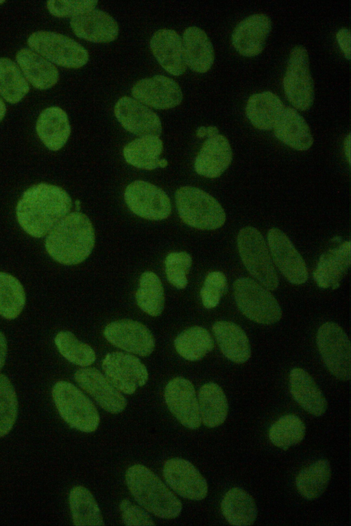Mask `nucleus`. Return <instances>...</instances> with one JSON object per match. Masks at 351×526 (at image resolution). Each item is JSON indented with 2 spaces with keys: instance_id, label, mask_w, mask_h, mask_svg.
Segmentation results:
<instances>
[{
  "instance_id": "4c0bfd02",
  "label": "nucleus",
  "mask_w": 351,
  "mask_h": 526,
  "mask_svg": "<svg viewBox=\"0 0 351 526\" xmlns=\"http://www.w3.org/2000/svg\"><path fill=\"white\" fill-rule=\"evenodd\" d=\"M139 308L151 316H158L164 309L165 294L162 282L152 272H145L140 276L135 294Z\"/></svg>"
},
{
  "instance_id": "6e6552de",
  "label": "nucleus",
  "mask_w": 351,
  "mask_h": 526,
  "mask_svg": "<svg viewBox=\"0 0 351 526\" xmlns=\"http://www.w3.org/2000/svg\"><path fill=\"white\" fill-rule=\"evenodd\" d=\"M27 44L33 51L51 63L65 68L78 69L88 60V53L83 46L58 33L35 32L27 38Z\"/></svg>"
},
{
  "instance_id": "de8ad7c7",
  "label": "nucleus",
  "mask_w": 351,
  "mask_h": 526,
  "mask_svg": "<svg viewBox=\"0 0 351 526\" xmlns=\"http://www.w3.org/2000/svg\"><path fill=\"white\" fill-rule=\"evenodd\" d=\"M119 509L123 523L128 526L155 525L150 515L139 506L128 499H123Z\"/></svg>"
},
{
  "instance_id": "c756f323",
  "label": "nucleus",
  "mask_w": 351,
  "mask_h": 526,
  "mask_svg": "<svg viewBox=\"0 0 351 526\" xmlns=\"http://www.w3.org/2000/svg\"><path fill=\"white\" fill-rule=\"evenodd\" d=\"M285 108L276 94L266 91L252 95L245 110L247 118L255 128L269 130L274 128Z\"/></svg>"
},
{
  "instance_id": "864d4df0",
  "label": "nucleus",
  "mask_w": 351,
  "mask_h": 526,
  "mask_svg": "<svg viewBox=\"0 0 351 526\" xmlns=\"http://www.w3.org/2000/svg\"><path fill=\"white\" fill-rule=\"evenodd\" d=\"M205 136H206V127L200 126L197 130V136H198L199 138H203Z\"/></svg>"
},
{
  "instance_id": "6ab92c4d",
  "label": "nucleus",
  "mask_w": 351,
  "mask_h": 526,
  "mask_svg": "<svg viewBox=\"0 0 351 526\" xmlns=\"http://www.w3.org/2000/svg\"><path fill=\"white\" fill-rule=\"evenodd\" d=\"M74 379L80 387L105 411L119 414L125 408L126 398L97 369L80 368L75 372Z\"/></svg>"
},
{
  "instance_id": "6e6d98bb",
  "label": "nucleus",
  "mask_w": 351,
  "mask_h": 526,
  "mask_svg": "<svg viewBox=\"0 0 351 526\" xmlns=\"http://www.w3.org/2000/svg\"><path fill=\"white\" fill-rule=\"evenodd\" d=\"M75 206H76V209L77 211H79V209L80 208V200H76L75 201Z\"/></svg>"
},
{
  "instance_id": "8fccbe9b",
  "label": "nucleus",
  "mask_w": 351,
  "mask_h": 526,
  "mask_svg": "<svg viewBox=\"0 0 351 526\" xmlns=\"http://www.w3.org/2000/svg\"><path fill=\"white\" fill-rule=\"evenodd\" d=\"M7 355V342L4 335L0 331V370L3 368Z\"/></svg>"
},
{
  "instance_id": "3c124183",
  "label": "nucleus",
  "mask_w": 351,
  "mask_h": 526,
  "mask_svg": "<svg viewBox=\"0 0 351 526\" xmlns=\"http://www.w3.org/2000/svg\"><path fill=\"white\" fill-rule=\"evenodd\" d=\"M344 151L346 156L347 157V159L348 160L349 164L350 163V134H349L344 142Z\"/></svg>"
},
{
  "instance_id": "f257e3e1",
  "label": "nucleus",
  "mask_w": 351,
  "mask_h": 526,
  "mask_svg": "<svg viewBox=\"0 0 351 526\" xmlns=\"http://www.w3.org/2000/svg\"><path fill=\"white\" fill-rule=\"evenodd\" d=\"M69 195L60 187L39 183L27 189L16 207L17 221L28 235H47L71 208Z\"/></svg>"
},
{
  "instance_id": "72a5a7b5",
  "label": "nucleus",
  "mask_w": 351,
  "mask_h": 526,
  "mask_svg": "<svg viewBox=\"0 0 351 526\" xmlns=\"http://www.w3.org/2000/svg\"><path fill=\"white\" fill-rule=\"evenodd\" d=\"M163 144L159 136H144L135 139L123 148L125 161L142 169L152 170L158 167L159 156Z\"/></svg>"
},
{
  "instance_id": "473e14b6",
  "label": "nucleus",
  "mask_w": 351,
  "mask_h": 526,
  "mask_svg": "<svg viewBox=\"0 0 351 526\" xmlns=\"http://www.w3.org/2000/svg\"><path fill=\"white\" fill-rule=\"evenodd\" d=\"M197 400L202 423L209 428H215L225 422L228 403L219 385L213 382L203 385L199 390Z\"/></svg>"
},
{
  "instance_id": "7c9ffc66",
  "label": "nucleus",
  "mask_w": 351,
  "mask_h": 526,
  "mask_svg": "<svg viewBox=\"0 0 351 526\" xmlns=\"http://www.w3.org/2000/svg\"><path fill=\"white\" fill-rule=\"evenodd\" d=\"M213 332L223 355L236 363H243L251 355L249 339L237 324L218 321L213 325Z\"/></svg>"
},
{
  "instance_id": "2eb2a0df",
  "label": "nucleus",
  "mask_w": 351,
  "mask_h": 526,
  "mask_svg": "<svg viewBox=\"0 0 351 526\" xmlns=\"http://www.w3.org/2000/svg\"><path fill=\"white\" fill-rule=\"evenodd\" d=\"M168 409L184 427L196 429L202 424L198 400L193 383L183 377L170 380L165 389Z\"/></svg>"
},
{
  "instance_id": "dca6fc26",
  "label": "nucleus",
  "mask_w": 351,
  "mask_h": 526,
  "mask_svg": "<svg viewBox=\"0 0 351 526\" xmlns=\"http://www.w3.org/2000/svg\"><path fill=\"white\" fill-rule=\"evenodd\" d=\"M267 241L273 261L287 280L295 285L305 283L308 279L305 262L285 233L271 228L267 233Z\"/></svg>"
},
{
  "instance_id": "aec40b11",
  "label": "nucleus",
  "mask_w": 351,
  "mask_h": 526,
  "mask_svg": "<svg viewBox=\"0 0 351 526\" xmlns=\"http://www.w3.org/2000/svg\"><path fill=\"white\" fill-rule=\"evenodd\" d=\"M271 29V20L263 13L250 15L241 21L232 34V43L241 55L252 57L263 49Z\"/></svg>"
},
{
  "instance_id": "f03ea898",
  "label": "nucleus",
  "mask_w": 351,
  "mask_h": 526,
  "mask_svg": "<svg viewBox=\"0 0 351 526\" xmlns=\"http://www.w3.org/2000/svg\"><path fill=\"white\" fill-rule=\"evenodd\" d=\"M95 231L89 218L79 211L66 215L49 233L45 246L49 256L67 265L84 261L95 246Z\"/></svg>"
},
{
  "instance_id": "4be33fe9",
  "label": "nucleus",
  "mask_w": 351,
  "mask_h": 526,
  "mask_svg": "<svg viewBox=\"0 0 351 526\" xmlns=\"http://www.w3.org/2000/svg\"><path fill=\"white\" fill-rule=\"evenodd\" d=\"M232 152L228 139L222 134L207 138L195 160V171L206 178L220 176L229 167Z\"/></svg>"
},
{
  "instance_id": "7ed1b4c3",
  "label": "nucleus",
  "mask_w": 351,
  "mask_h": 526,
  "mask_svg": "<svg viewBox=\"0 0 351 526\" xmlns=\"http://www.w3.org/2000/svg\"><path fill=\"white\" fill-rule=\"evenodd\" d=\"M128 488L135 501L147 512L165 519L178 517L181 501L162 480L142 464H135L125 473Z\"/></svg>"
},
{
  "instance_id": "58836bf2",
  "label": "nucleus",
  "mask_w": 351,
  "mask_h": 526,
  "mask_svg": "<svg viewBox=\"0 0 351 526\" xmlns=\"http://www.w3.org/2000/svg\"><path fill=\"white\" fill-rule=\"evenodd\" d=\"M29 86L18 66L9 58H0V95L8 102H19Z\"/></svg>"
},
{
  "instance_id": "e433bc0d",
  "label": "nucleus",
  "mask_w": 351,
  "mask_h": 526,
  "mask_svg": "<svg viewBox=\"0 0 351 526\" xmlns=\"http://www.w3.org/2000/svg\"><path fill=\"white\" fill-rule=\"evenodd\" d=\"M177 352L184 359L201 360L214 346L210 333L204 327L195 326L181 332L174 340Z\"/></svg>"
},
{
  "instance_id": "9b49d317",
  "label": "nucleus",
  "mask_w": 351,
  "mask_h": 526,
  "mask_svg": "<svg viewBox=\"0 0 351 526\" xmlns=\"http://www.w3.org/2000/svg\"><path fill=\"white\" fill-rule=\"evenodd\" d=\"M124 199L129 209L144 219L162 220L171 212V201L166 193L146 181L135 180L129 184Z\"/></svg>"
},
{
  "instance_id": "4468645a",
  "label": "nucleus",
  "mask_w": 351,
  "mask_h": 526,
  "mask_svg": "<svg viewBox=\"0 0 351 526\" xmlns=\"http://www.w3.org/2000/svg\"><path fill=\"white\" fill-rule=\"evenodd\" d=\"M162 475L169 487L183 498L199 501L207 495L208 484L205 478L186 459L176 457L167 460Z\"/></svg>"
},
{
  "instance_id": "a878e982",
  "label": "nucleus",
  "mask_w": 351,
  "mask_h": 526,
  "mask_svg": "<svg viewBox=\"0 0 351 526\" xmlns=\"http://www.w3.org/2000/svg\"><path fill=\"white\" fill-rule=\"evenodd\" d=\"M184 58L186 67L197 73H205L214 59L213 44L206 33L196 26L186 28L182 34Z\"/></svg>"
},
{
  "instance_id": "37998d69",
  "label": "nucleus",
  "mask_w": 351,
  "mask_h": 526,
  "mask_svg": "<svg viewBox=\"0 0 351 526\" xmlns=\"http://www.w3.org/2000/svg\"><path fill=\"white\" fill-rule=\"evenodd\" d=\"M16 394L9 379L0 374V438L8 434L17 416Z\"/></svg>"
},
{
  "instance_id": "ea45409f",
  "label": "nucleus",
  "mask_w": 351,
  "mask_h": 526,
  "mask_svg": "<svg viewBox=\"0 0 351 526\" xmlns=\"http://www.w3.org/2000/svg\"><path fill=\"white\" fill-rule=\"evenodd\" d=\"M26 300L21 282L12 275L0 272V315L14 320L21 313Z\"/></svg>"
},
{
  "instance_id": "c03bdc74",
  "label": "nucleus",
  "mask_w": 351,
  "mask_h": 526,
  "mask_svg": "<svg viewBox=\"0 0 351 526\" xmlns=\"http://www.w3.org/2000/svg\"><path fill=\"white\" fill-rule=\"evenodd\" d=\"M165 273L168 281L176 288L184 289L187 284V274L192 265V259L186 252H171L165 261Z\"/></svg>"
},
{
  "instance_id": "4d7b16f0",
  "label": "nucleus",
  "mask_w": 351,
  "mask_h": 526,
  "mask_svg": "<svg viewBox=\"0 0 351 526\" xmlns=\"http://www.w3.org/2000/svg\"><path fill=\"white\" fill-rule=\"evenodd\" d=\"M3 2H4V1H0V4H1V3H3Z\"/></svg>"
},
{
  "instance_id": "423d86ee",
  "label": "nucleus",
  "mask_w": 351,
  "mask_h": 526,
  "mask_svg": "<svg viewBox=\"0 0 351 526\" xmlns=\"http://www.w3.org/2000/svg\"><path fill=\"white\" fill-rule=\"evenodd\" d=\"M241 261L249 273L268 290L278 286V278L261 233L254 227L242 228L237 236Z\"/></svg>"
},
{
  "instance_id": "c9c22d12",
  "label": "nucleus",
  "mask_w": 351,
  "mask_h": 526,
  "mask_svg": "<svg viewBox=\"0 0 351 526\" xmlns=\"http://www.w3.org/2000/svg\"><path fill=\"white\" fill-rule=\"evenodd\" d=\"M69 505L74 525H104L98 504L86 488L73 487L69 494Z\"/></svg>"
},
{
  "instance_id": "f3484780",
  "label": "nucleus",
  "mask_w": 351,
  "mask_h": 526,
  "mask_svg": "<svg viewBox=\"0 0 351 526\" xmlns=\"http://www.w3.org/2000/svg\"><path fill=\"white\" fill-rule=\"evenodd\" d=\"M131 91L135 99L158 110L174 108L183 98L180 86L173 80L161 75L138 80Z\"/></svg>"
},
{
  "instance_id": "a19ab883",
  "label": "nucleus",
  "mask_w": 351,
  "mask_h": 526,
  "mask_svg": "<svg viewBox=\"0 0 351 526\" xmlns=\"http://www.w3.org/2000/svg\"><path fill=\"white\" fill-rule=\"evenodd\" d=\"M305 433L306 427L302 420L295 415L287 414L270 427L268 435L274 446L287 450L301 442Z\"/></svg>"
},
{
  "instance_id": "f704fd0d",
  "label": "nucleus",
  "mask_w": 351,
  "mask_h": 526,
  "mask_svg": "<svg viewBox=\"0 0 351 526\" xmlns=\"http://www.w3.org/2000/svg\"><path fill=\"white\" fill-rule=\"evenodd\" d=\"M331 477V467L327 459H321L302 469L295 477V486L302 497L313 500L326 489Z\"/></svg>"
},
{
  "instance_id": "a18cd8bd",
  "label": "nucleus",
  "mask_w": 351,
  "mask_h": 526,
  "mask_svg": "<svg viewBox=\"0 0 351 526\" xmlns=\"http://www.w3.org/2000/svg\"><path fill=\"white\" fill-rule=\"evenodd\" d=\"M227 289V280L222 272L218 271L209 272L200 290L204 307L206 309L217 307Z\"/></svg>"
},
{
  "instance_id": "39448f33",
  "label": "nucleus",
  "mask_w": 351,
  "mask_h": 526,
  "mask_svg": "<svg viewBox=\"0 0 351 526\" xmlns=\"http://www.w3.org/2000/svg\"><path fill=\"white\" fill-rule=\"evenodd\" d=\"M56 408L71 427L85 433L95 431L100 417L93 403L73 384L60 381L51 391Z\"/></svg>"
},
{
  "instance_id": "1a4fd4ad",
  "label": "nucleus",
  "mask_w": 351,
  "mask_h": 526,
  "mask_svg": "<svg viewBox=\"0 0 351 526\" xmlns=\"http://www.w3.org/2000/svg\"><path fill=\"white\" fill-rule=\"evenodd\" d=\"M283 87L287 99L295 108L306 110L312 106L314 84L310 73L308 52L302 45L294 47L290 52Z\"/></svg>"
},
{
  "instance_id": "393cba45",
  "label": "nucleus",
  "mask_w": 351,
  "mask_h": 526,
  "mask_svg": "<svg viewBox=\"0 0 351 526\" xmlns=\"http://www.w3.org/2000/svg\"><path fill=\"white\" fill-rule=\"evenodd\" d=\"M289 381L291 396L304 410L315 416L325 414L328 406L326 399L306 371L300 368H293Z\"/></svg>"
},
{
  "instance_id": "a211bd4d",
  "label": "nucleus",
  "mask_w": 351,
  "mask_h": 526,
  "mask_svg": "<svg viewBox=\"0 0 351 526\" xmlns=\"http://www.w3.org/2000/svg\"><path fill=\"white\" fill-rule=\"evenodd\" d=\"M115 117L128 132L138 136H159L162 125L159 117L135 99L124 96L114 108Z\"/></svg>"
},
{
  "instance_id": "20e7f679",
  "label": "nucleus",
  "mask_w": 351,
  "mask_h": 526,
  "mask_svg": "<svg viewBox=\"0 0 351 526\" xmlns=\"http://www.w3.org/2000/svg\"><path fill=\"white\" fill-rule=\"evenodd\" d=\"M176 204L184 223L199 230H215L222 226L226 214L212 195L191 186L179 188L175 193Z\"/></svg>"
},
{
  "instance_id": "412c9836",
  "label": "nucleus",
  "mask_w": 351,
  "mask_h": 526,
  "mask_svg": "<svg viewBox=\"0 0 351 526\" xmlns=\"http://www.w3.org/2000/svg\"><path fill=\"white\" fill-rule=\"evenodd\" d=\"M70 25L77 37L93 43L113 41L119 34L112 16L95 8L71 18Z\"/></svg>"
},
{
  "instance_id": "5701e85b",
  "label": "nucleus",
  "mask_w": 351,
  "mask_h": 526,
  "mask_svg": "<svg viewBox=\"0 0 351 526\" xmlns=\"http://www.w3.org/2000/svg\"><path fill=\"white\" fill-rule=\"evenodd\" d=\"M150 49L160 66L173 75H180L186 69L182 40L174 30L156 31L150 40Z\"/></svg>"
},
{
  "instance_id": "9d476101",
  "label": "nucleus",
  "mask_w": 351,
  "mask_h": 526,
  "mask_svg": "<svg viewBox=\"0 0 351 526\" xmlns=\"http://www.w3.org/2000/svg\"><path fill=\"white\" fill-rule=\"evenodd\" d=\"M317 345L329 372L337 379L350 378V344L348 335L336 323L323 324L317 333Z\"/></svg>"
},
{
  "instance_id": "603ef678",
  "label": "nucleus",
  "mask_w": 351,
  "mask_h": 526,
  "mask_svg": "<svg viewBox=\"0 0 351 526\" xmlns=\"http://www.w3.org/2000/svg\"><path fill=\"white\" fill-rule=\"evenodd\" d=\"M5 112H6V107H5V103L3 102L2 99L0 97V121L5 117Z\"/></svg>"
},
{
  "instance_id": "cd10ccee",
  "label": "nucleus",
  "mask_w": 351,
  "mask_h": 526,
  "mask_svg": "<svg viewBox=\"0 0 351 526\" xmlns=\"http://www.w3.org/2000/svg\"><path fill=\"white\" fill-rule=\"evenodd\" d=\"M273 129L278 139L294 150H307L313 143L308 125L295 108L285 107Z\"/></svg>"
},
{
  "instance_id": "f8f14e48",
  "label": "nucleus",
  "mask_w": 351,
  "mask_h": 526,
  "mask_svg": "<svg viewBox=\"0 0 351 526\" xmlns=\"http://www.w3.org/2000/svg\"><path fill=\"white\" fill-rule=\"evenodd\" d=\"M101 367L109 381L125 394H132L148 379L147 370L140 359L122 352L107 354L102 361Z\"/></svg>"
},
{
  "instance_id": "49530a36",
  "label": "nucleus",
  "mask_w": 351,
  "mask_h": 526,
  "mask_svg": "<svg viewBox=\"0 0 351 526\" xmlns=\"http://www.w3.org/2000/svg\"><path fill=\"white\" fill-rule=\"evenodd\" d=\"M97 1H49L47 8L54 16L74 17L95 8Z\"/></svg>"
},
{
  "instance_id": "79ce46f5",
  "label": "nucleus",
  "mask_w": 351,
  "mask_h": 526,
  "mask_svg": "<svg viewBox=\"0 0 351 526\" xmlns=\"http://www.w3.org/2000/svg\"><path fill=\"white\" fill-rule=\"evenodd\" d=\"M54 342L60 353L75 365L89 366L96 359L94 350L88 344L77 339L70 331H62L58 333Z\"/></svg>"
},
{
  "instance_id": "ddd939ff",
  "label": "nucleus",
  "mask_w": 351,
  "mask_h": 526,
  "mask_svg": "<svg viewBox=\"0 0 351 526\" xmlns=\"http://www.w3.org/2000/svg\"><path fill=\"white\" fill-rule=\"evenodd\" d=\"M104 335L113 346L141 357L149 355L155 347L151 331L144 324L132 320L123 319L108 324Z\"/></svg>"
},
{
  "instance_id": "bb28decb",
  "label": "nucleus",
  "mask_w": 351,
  "mask_h": 526,
  "mask_svg": "<svg viewBox=\"0 0 351 526\" xmlns=\"http://www.w3.org/2000/svg\"><path fill=\"white\" fill-rule=\"evenodd\" d=\"M16 60L26 80L37 89L50 88L59 80L57 68L32 49H20L16 55Z\"/></svg>"
},
{
  "instance_id": "0eeeda50",
  "label": "nucleus",
  "mask_w": 351,
  "mask_h": 526,
  "mask_svg": "<svg viewBox=\"0 0 351 526\" xmlns=\"http://www.w3.org/2000/svg\"><path fill=\"white\" fill-rule=\"evenodd\" d=\"M236 304L250 320L263 324H272L282 317V310L267 289L254 280L242 277L234 282Z\"/></svg>"
},
{
  "instance_id": "b1692460",
  "label": "nucleus",
  "mask_w": 351,
  "mask_h": 526,
  "mask_svg": "<svg viewBox=\"0 0 351 526\" xmlns=\"http://www.w3.org/2000/svg\"><path fill=\"white\" fill-rule=\"evenodd\" d=\"M350 264V242L345 241L320 256L313 272L314 280L321 288L337 289L348 270Z\"/></svg>"
},
{
  "instance_id": "5fc2aeb1",
  "label": "nucleus",
  "mask_w": 351,
  "mask_h": 526,
  "mask_svg": "<svg viewBox=\"0 0 351 526\" xmlns=\"http://www.w3.org/2000/svg\"><path fill=\"white\" fill-rule=\"evenodd\" d=\"M167 165V161L165 159H160L158 161V167H165Z\"/></svg>"
},
{
  "instance_id": "09e8293b",
  "label": "nucleus",
  "mask_w": 351,
  "mask_h": 526,
  "mask_svg": "<svg viewBox=\"0 0 351 526\" xmlns=\"http://www.w3.org/2000/svg\"><path fill=\"white\" fill-rule=\"evenodd\" d=\"M337 40L345 57L350 59V32L348 28H341L337 33Z\"/></svg>"
},
{
  "instance_id": "2f4dec72",
  "label": "nucleus",
  "mask_w": 351,
  "mask_h": 526,
  "mask_svg": "<svg viewBox=\"0 0 351 526\" xmlns=\"http://www.w3.org/2000/svg\"><path fill=\"white\" fill-rule=\"evenodd\" d=\"M221 510L232 525H252L257 517V507L252 497L239 487L230 489L221 502Z\"/></svg>"
},
{
  "instance_id": "c85d7f7f",
  "label": "nucleus",
  "mask_w": 351,
  "mask_h": 526,
  "mask_svg": "<svg viewBox=\"0 0 351 526\" xmlns=\"http://www.w3.org/2000/svg\"><path fill=\"white\" fill-rule=\"evenodd\" d=\"M38 137L50 150L58 151L66 143L71 126L65 111L57 106L45 108L40 114L36 126Z\"/></svg>"
}]
</instances>
